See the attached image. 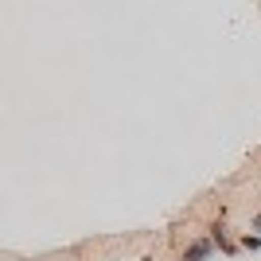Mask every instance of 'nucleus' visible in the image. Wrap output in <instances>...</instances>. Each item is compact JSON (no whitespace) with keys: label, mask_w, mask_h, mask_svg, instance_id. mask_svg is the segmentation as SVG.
I'll use <instances>...</instances> for the list:
<instances>
[{"label":"nucleus","mask_w":261,"mask_h":261,"mask_svg":"<svg viewBox=\"0 0 261 261\" xmlns=\"http://www.w3.org/2000/svg\"><path fill=\"white\" fill-rule=\"evenodd\" d=\"M207 238L215 242V250H222L226 257H234V253H238V242H234V234H230V226H226V222H215Z\"/></svg>","instance_id":"nucleus-1"},{"label":"nucleus","mask_w":261,"mask_h":261,"mask_svg":"<svg viewBox=\"0 0 261 261\" xmlns=\"http://www.w3.org/2000/svg\"><path fill=\"white\" fill-rule=\"evenodd\" d=\"M215 257V242L211 238H191L184 250V261H211Z\"/></svg>","instance_id":"nucleus-2"},{"label":"nucleus","mask_w":261,"mask_h":261,"mask_svg":"<svg viewBox=\"0 0 261 261\" xmlns=\"http://www.w3.org/2000/svg\"><path fill=\"white\" fill-rule=\"evenodd\" d=\"M238 250H246V253H257V250H261V238H257V234H250V230H246V234H242V238H238Z\"/></svg>","instance_id":"nucleus-3"},{"label":"nucleus","mask_w":261,"mask_h":261,"mask_svg":"<svg viewBox=\"0 0 261 261\" xmlns=\"http://www.w3.org/2000/svg\"><path fill=\"white\" fill-rule=\"evenodd\" d=\"M250 230H253V234H257V238H261V211H257V215L250 218Z\"/></svg>","instance_id":"nucleus-4"},{"label":"nucleus","mask_w":261,"mask_h":261,"mask_svg":"<svg viewBox=\"0 0 261 261\" xmlns=\"http://www.w3.org/2000/svg\"><path fill=\"white\" fill-rule=\"evenodd\" d=\"M141 261H152V257H141Z\"/></svg>","instance_id":"nucleus-5"}]
</instances>
